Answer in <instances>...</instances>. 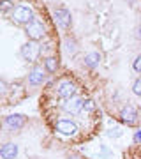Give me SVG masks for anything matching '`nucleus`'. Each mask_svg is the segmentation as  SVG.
<instances>
[{"label":"nucleus","instance_id":"obj_3","mask_svg":"<svg viewBox=\"0 0 141 159\" xmlns=\"http://www.w3.org/2000/svg\"><path fill=\"white\" fill-rule=\"evenodd\" d=\"M25 34H27V37L30 41H41L46 35L44 23L41 21V20H34L32 23H28L27 27H25Z\"/></svg>","mask_w":141,"mask_h":159},{"label":"nucleus","instance_id":"obj_9","mask_svg":"<svg viewBox=\"0 0 141 159\" xmlns=\"http://www.w3.org/2000/svg\"><path fill=\"white\" fill-rule=\"evenodd\" d=\"M4 124H6V127H9V129L12 131H18V129H21L23 125L27 124V117L25 115H7L6 120H4Z\"/></svg>","mask_w":141,"mask_h":159},{"label":"nucleus","instance_id":"obj_17","mask_svg":"<svg viewBox=\"0 0 141 159\" xmlns=\"http://www.w3.org/2000/svg\"><path fill=\"white\" fill-rule=\"evenodd\" d=\"M83 110H86V111H94L95 110V102L92 101V99H86L83 104Z\"/></svg>","mask_w":141,"mask_h":159},{"label":"nucleus","instance_id":"obj_7","mask_svg":"<svg viewBox=\"0 0 141 159\" xmlns=\"http://www.w3.org/2000/svg\"><path fill=\"white\" fill-rule=\"evenodd\" d=\"M83 104H85V101L81 99V97H71V99H65V102L62 104V108L67 111V113H71V115H78L81 110H83Z\"/></svg>","mask_w":141,"mask_h":159},{"label":"nucleus","instance_id":"obj_14","mask_svg":"<svg viewBox=\"0 0 141 159\" xmlns=\"http://www.w3.org/2000/svg\"><path fill=\"white\" fill-rule=\"evenodd\" d=\"M65 51L67 53H76V43H74L73 39H65Z\"/></svg>","mask_w":141,"mask_h":159},{"label":"nucleus","instance_id":"obj_10","mask_svg":"<svg viewBox=\"0 0 141 159\" xmlns=\"http://www.w3.org/2000/svg\"><path fill=\"white\" fill-rule=\"evenodd\" d=\"M55 129L58 131V133H62V134H67V136H73V134H76V133H78V125L74 124L73 120L62 119V120H58V122H56Z\"/></svg>","mask_w":141,"mask_h":159},{"label":"nucleus","instance_id":"obj_19","mask_svg":"<svg viewBox=\"0 0 141 159\" xmlns=\"http://www.w3.org/2000/svg\"><path fill=\"white\" fill-rule=\"evenodd\" d=\"M134 140H136V142H141V131H138V133H136Z\"/></svg>","mask_w":141,"mask_h":159},{"label":"nucleus","instance_id":"obj_8","mask_svg":"<svg viewBox=\"0 0 141 159\" xmlns=\"http://www.w3.org/2000/svg\"><path fill=\"white\" fill-rule=\"evenodd\" d=\"M46 80V67L42 66H34L32 71L28 73V83L30 85H41V83H44Z\"/></svg>","mask_w":141,"mask_h":159},{"label":"nucleus","instance_id":"obj_6","mask_svg":"<svg viewBox=\"0 0 141 159\" xmlns=\"http://www.w3.org/2000/svg\"><path fill=\"white\" fill-rule=\"evenodd\" d=\"M138 110H136V106H132V104H127V106H124L122 108V111H120V119H122V122H125L127 125H134L136 122H138Z\"/></svg>","mask_w":141,"mask_h":159},{"label":"nucleus","instance_id":"obj_15","mask_svg":"<svg viewBox=\"0 0 141 159\" xmlns=\"http://www.w3.org/2000/svg\"><path fill=\"white\" fill-rule=\"evenodd\" d=\"M132 92H134L138 97H141V78H138L134 81V85H132Z\"/></svg>","mask_w":141,"mask_h":159},{"label":"nucleus","instance_id":"obj_12","mask_svg":"<svg viewBox=\"0 0 141 159\" xmlns=\"http://www.w3.org/2000/svg\"><path fill=\"white\" fill-rule=\"evenodd\" d=\"M101 53L99 51H90L86 57H85V66L86 67H90V69H94V67H97L99 64H101Z\"/></svg>","mask_w":141,"mask_h":159},{"label":"nucleus","instance_id":"obj_16","mask_svg":"<svg viewBox=\"0 0 141 159\" xmlns=\"http://www.w3.org/2000/svg\"><path fill=\"white\" fill-rule=\"evenodd\" d=\"M132 69H134L136 73L141 74V55H138V57L134 58V62H132Z\"/></svg>","mask_w":141,"mask_h":159},{"label":"nucleus","instance_id":"obj_18","mask_svg":"<svg viewBox=\"0 0 141 159\" xmlns=\"http://www.w3.org/2000/svg\"><path fill=\"white\" fill-rule=\"evenodd\" d=\"M14 9V6H12L11 0H2V11H7V9Z\"/></svg>","mask_w":141,"mask_h":159},{"label":"nucleus","instance_id":"obj_11","mask_svg":"<svg viewBox=\"0 0 141 159\" xmlns=\"http://www.w3.org/2000/svg\"><path fill=\"white\" fill-rule=\"evenodd\" d=\"M0 156L4 159H14L18 156V145L16 143H6L0 148Z\"/></svg>","mask_w":141,"mask_h":159},{"label":"nucleus","instance_id":"obj_5","mask_svg":"<svg viewBox=\"0 0 141 159\" xmlns=\"http://www.w3.org/2000/svg\"><path fill=\"white\" fill-rule=\"evenodd\" d=\"M55 20H56V25L60 27V29L67 30L71 27V23H73V18H71V12L65 9V7H58L55 11Z\"/></svg>","mask_w":141,"mask_h":159},{"label":"nucleus","instance_id":"obj_2","mask_svg":"<svg viewBox=\"0 0 141 159\" xmlns=\"http://www.w3.org/2000/svg\"><path fill=\"white\" fill-rule=\"evenodd\" d=\"M20 53H21V57L25 62H35L37 60V57L41 55V44L39 41H30L28 39V43H25V44L21 46V50H20Z\"/></svg>","mask_w":141,"mask_h":159},{"label":"nucleus","instance_id":"obj_4","mask_svg":"<svg viewBox=\"0 0 141 159\" xmlns=\"http://www.w3.org/2000/svg\"><path fill=\"white\" fill-rule=\"evenodd\" d=\"M56 96L62 97V99H71V97L76 96V85L71 80L58 81V85H56Z\"/></svg>","mask_w":141,"mask_h":159},{"label":"nucleus","instance_id":"obj_13","mask_svg":"<svg viewBox=\"0 0 141 159\" xmlns=\"http://www.w3.org/2000/svg\"><path fill=\"white\" fill-rule=\"evenodd\" d=\"M44 67L48 73H56V69H58V60L55 57H46L44 58Z\"/></svg>","mask_w":141,"mask_h":159},{"label":"nucleus","instance_id":"obj_1","mask_svg":"<svg viewBox=\"0 0 141 159\" xmlns=\"http://www.w3.org/2000/svg\"><path fill=\"white\" fill-rule=\"evenodd\" d=\"M11 18H12V21L14 23H18V25H25V27L35 20L34 11H32L30 7H27V6H16L14 9H12V12H11Z\"/></svg>","mask_w":141,"mask_h":159}]
</instances>
